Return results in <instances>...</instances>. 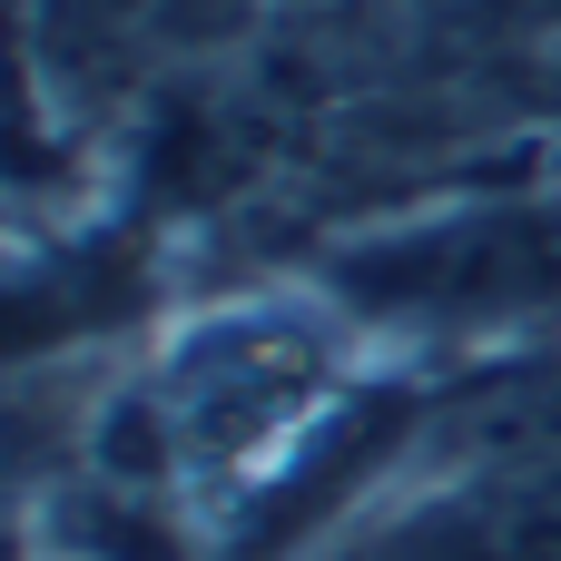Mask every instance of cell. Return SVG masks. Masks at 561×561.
I'll list each match as a JSON object with an SVG mask.
<instances>
[{"label":"cell","instance_id":"6da1fadb","mask_svg":"<svg viewBox=\"0 0 561 561\" xmlns=\"http://www.w3.org/2000/svg\"><path fill=\"white\" fill-rule=\"evenodd\" d=\"M306 276L394 355H503L561 335V168L542 178H483L454 197H424L404 217L335 227Z\"/></svg>","mask_w":561,"mask_h":561},{"label":"cell","instance_id":"7a4b0ae2","mask_svg":"<svg viewBox=\"0 0 561 561\" xmlns=\"http://www.w3.org/2000/svg\"><path fill=\"white\" fill-rule=\"evenodd\" d=\"M434 20H454L483 59H561V0H434Z\"/></svg>","mask_w":561,"mask_h":561},{"label":"cell","instance_id":"3957f363","mask_svg":"<svg viewBox=\"0 0 561 561\" xmlns=\"http://www.w3.org/2000/svg\"><path fill=\"white\" fill-rule=\"evenodd\" d=\"M316 10H345V0H197V20H316Z\"/></svg>","mask_w":561,"mask_h":561},{"label":"cell","instance_id":"277c9868","mask_svg":"<svg viewBox=\"0 0 561 561\" xmlns=\"http://www.w3.org/2000/svg\"><path fill=\"white\" fill-rule=\"evenodd\" d=\"M533 108H542V118H561V59H542V69H533Z\"/></svg>","mask_w":561,"mask_h":561},{"label":"cell","instance_id":"5b68a950","mask_svg":"<svg viewBox=\"0 0 561 561\" xmlns=\"http://www.w3.org/2000/svg\"><path fill=\"white\" fill-rule=\"evenodd\" d=\"M30 561H108V552H30Z\"/></svg>","mask_w":561,"mask_h":561}]
</instances>
